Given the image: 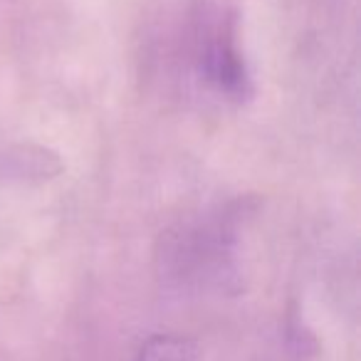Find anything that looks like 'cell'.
I'll list each match as a JSON object with an SVG mask.
<instances>
[{
    "label": "cell",
    "instance_id": "7a4b0ae2",
    "mask_svg": "<svg viewBox=\"0 0 361 361\" xmlns=\"http://www.w3.org/2000/svg\"><path fill=\"white\" fill-rule=\"evenodd\" d=\"M134 361H196V344L186 336L156 334L141 344Z\"/></svg>",
    "mask_w": 361,
    "mask_h": 361
},
{
    "label": "cell",
    "instance_id": "6da1fadb",
    "mask_svg": "<svg viewBox=\"0 0 361 361\" xmlns=\"http://www.w3.org/2000/svg\"><path fill=\"white\" fill-rule=\"evenodd\" d=\"M201 67L206 80L221 94H226L228 99L243 102L252 94L250 72H247L245 60H243L240 50H238L231 27H221L208 40L206 50H203Z\"/></svg>",
    "mask_w": 361,
    "mask_h": 361
}]
</instances>
